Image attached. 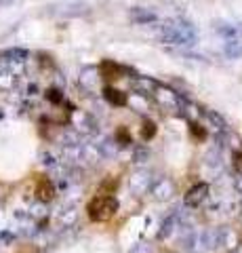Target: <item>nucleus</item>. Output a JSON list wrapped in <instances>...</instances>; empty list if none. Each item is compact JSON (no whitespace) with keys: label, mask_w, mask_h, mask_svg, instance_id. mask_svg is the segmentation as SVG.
Here are the masks:
<instances>
[{"label":"nucleus","mask_w":242,"mask_h":253,"mask_svg":"<svg viewBox=\"0 0 242 253\" xmlns=\"http://www.w3.org/2000/svg\"><path fill=\"white\" fill-rule=\"evenodd\" d=\"M162 41L169 44H192L196 41V30L183 19H173L162 26Z\"/></svg>","instance_id":"1"},{"label":"nucleus","mask_w":242,"mask_h":253,"mask_svg":"<svg viewBox=\"0 0 242 253\" xmlns=\"http://www.w3.org/2000/svg\"><path fill=\"white\" fill-rule=\"evenodd\" d=\"M118 141H120V146H129V144H133V141H131V135L127 133V129H120V131H118Z\"/></svg>","instance_id":"12"},{"label":"nucleus","mask_w":242,"mask_h":253,"mask_svg":"<svg viewBox=\"0 0 242 253\" xmlns=\"http://www.w3.org/2000/svg\"><path fill=\"white\" fill-rule=\"evenodd\" d=\"M46 97H49V101H53V104H61V101H64V95L57 89H49L46 91Z\"/></svg>","instance_id":"11"},{"label":"nucleus","mask_w":242,"mask_h":253,"mask_svg":"<svg viewBox=\"0 0 242 253\" xmlns=\"http://www.w3.org/2000/svg\"><path fill=\"white\" fill-rule=\"evenodd\" d=\"M0 4H2V6H9V4H13V0H0Z\"/></svg>","instance_id":"15"},{"label":"nucleus","mask_w":242,"mask_h":253,"mask_svg":"<svg viewBox=\"0 0 242 253\" xmlns=\"http://www.w3.org/2000/svg\"><path fill=\"white\" fill-rule=\"evenodd\" d=\"M225 55H228L230 59L242 57V41H236V38H232V41L225 44Z\"/></svg>","instance_id":"8"},{"label":"nucleus","mask_w":242,"mask_h":253,"mask_svg":"<svg viewBox=\"0 0 242 253\" xmlns=\"http://www.w3.org/2000/svg\"><path fill=\"white\" fill-rule=\"evenodd\" d=\"M116 211H118V201L114 199V196H95V199H91V203L87 205V213L91 221H107L116 215Z\"/></svg>","instance_id":"2"},{"label":"nucleus","mask_w":242,"mask_h":253,"mask_svg":"<svg viewBox=\"0 0 242 253\" xmlns=\"http://www.w3.org/2000/svg\"><path fill=\"white\" fill-rule=\"evenodd\" d=\"M99 72L104 78H107V81H116V78H120V66L114 61H104L99 66Z\"/></svg>","instance_id":"6"},{"label":"nucleus","mask_w":242,"mask_h":253,"mask_svg":"<svg viewBox=\"0 0 242 253\" xmlns=\"http://www.w3.org/2000/svg\"><path fill=\"white\" fill-rule=\"evenodd\" d=\"M190 129H192V133H194L196 137H200V139H205V137H207V131H205V129H200V125L192 123V125H190Z\"/></svg>","instance_id":"13"},{"label":"nucleus","mask_w":242,"mask_h":253,"mask_svg":"<svg viewBox=\"0 0 242 253\" xmlns=\"http://www.w3.org/2000/svg\"><path fill=\"white\" fill-rule=\"evenodd\" d=\"M104 97L110 101V104H114V106H124V104H127V93L114 89V86H105V89H104Z\"/></svg>","instance_id":"5"},{"label":"nucleus","mask_w":242,"mask_h":253,"mask_svg":"<svg viewBox=\"0 0 242 253\" xmlns=\"http://www.w3.org/2000/svg\"><path fill=\"white\" fill-rule=\"evenodd\" d=\"M234 169H236L238 173H242V152L234 154Z\"/></svg>","instance_id":"14"},{"label":"nucleus","mask_w":242,"mask_h":253,"mask_svg":"<svg viewBox=\"0 0 242 253\" xmlns=\"http://www.w3.org/2000/svg\"><path fill=\"white\" fill-rule=\"evenodd\" d=\"M36 196H38V201H42V203H49V201H53V196H55V188H53V184L46 177H40L36 181Z\"/></svg>","instance_id":"4"},{"label":"nucleus","mask_w":242,"mask_h":253,"mask_svg":"<svg viewBox=\"0 0 242 253\" xmlns=\"http://www.w3.org/2000/svg\"><path fill=\"white\" fill-rule=\"evenodd\" d=\"M131 19L135 23H152V21H156V13L145 11V9H133Z\"/></svg>","instance_id":"7"},{"label":"nucleus","mask_w":242,"mask_h":253,"mask_svg":"<svg viewBox=\"0 0 242 253\" xmlns=\"http://www.w3.org/2000/svg\"><path fill=\"white\" fill-rule=\"evenodd\" d=\"M207 194H208V186L207 184H196L194 188L187 190V194H185V205L187 207H198V205L207 199Z\"/></svg>","instance_id":"3"},{"label":"nucleus","mask_w":242,"mask_h":253,"mask_svg":"<svg viewBox=\"0 0 242 253\" xmlns=\"http://www.w3.org/2000/svg\"><path fill=\"white\" fill-rule=\"evenodd\" d=\"M156 135V125L152 121H143L141 125V137L143 139H152Z\"/></svg>","instance_id":"9"},{"label":"nucleus","mask_w":242,"mask_h":253,"mask_svg":"<svg viewBox=\"0 0 242 253\" xmlns=\"http://www.w3.org/2000/svg\"><path fill=\"white\" fill-rule=\"evenodd\" d=\"M217 32H219L221 36H225V38H236V34H238V30L234 28V26H225V23H221V26H217Z\"/></svg>","instance_id":"10"}]
</instances>
